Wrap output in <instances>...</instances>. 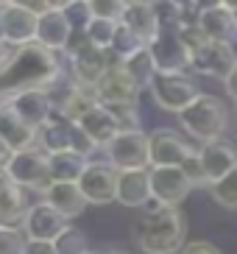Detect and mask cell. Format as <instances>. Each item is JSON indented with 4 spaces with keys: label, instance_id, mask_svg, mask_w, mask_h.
<instances>
[{
    "label": "cell",
    "instance_id": "42",
    "mask_svg": "<svg viewBox=\"0 0 237 254\" xmlns=\"http://www.w3.org/2000/svg\"><path fill=\"white\" fill-rule=\"evenodd\" d=\"M14 51H17L14 45H8L6 39H0V70H3V67L8 64V62H11V56H14Z\"/></svg>",
    "mask_w": 237,
    "mask_h": 254
},
{
    "label": "cell",
    "instance_id": "14",
    "mask_svg": "<svg viewBox=\"0 0 237 254\" xmlns=\"http://www.w3.org/2000/svg\"><path fill=\"white\" fill-rule=\"evenodd\" d=\"M67 226H70L67 218L61 212H56L48 201H39L34 207H28L25 218H22V229H25L28 240H51L53 243Z\"/></svg>",
    "mask_w": 237,
    "mask_h": 254
},
{
    "label": "cell",
    "instance_id": "36",
    "mask_svg": "<svg viewBox=\"0 0 237 254\" xmlns=\"http://www.w3.org/2000/svg\"><path fill=\"white\" fill-rule=\"evenodd\" d=\"M178 168L184 171V176L190 179V185H193V187H209V179H207V173H204V165H201L198 151H193L184 162L178 165Z\"/></svg>",
    "mask_w": 237,
    "mask_h": 254
},
{
    "label": "cell",
    "instance_id": "41",
    "mask_svg": "<svg viewBox=\"0 0 237 254\" xmlns=\"http://www.w3.org/2000/svg\"><path fill=\"white\" fill-rule=\"evenodd\" d=\"M223 0H193V11L201 14V11H212V8H221Z\"/></svg>",
    "mask_w": 237,
    "mask_h": 254
},
{
    "label": "cell",
    "instance_id": "15",
    "mask_svg": "<svg viewBox=\"0 0 237 254\" xmlns=\"http://www.w3.org/2000/svg\"><path fill=\"white\" fill-rule=\"evenodd\" d=\"M37 23L39 14L17 6V3H6V8H3V39L14 48L31 45V42H37Z\"/></svg>",
    "mask_w": 237,
    "mask_h": 254
},
{
    "label": "cell",
    "instance_id": "20",
    "mask_svg": "<svg viewBox=\"0 0 237 254\" xmlns=\"http://www.w3.org/2000/svg\"><path fill=\"white\" fill-rule=\"evenodd\" d=\"M42 195H45L42 201H48L56 212H61L67 221H70V218H78L89 204L87 198H84L78 182H51Z\"/></svg>",
    "mask_w": 237,
    "mask_h": 254
},
{
    "label": "cell",
    "instance_id": "24",
    "mask_svg": "<svg viewBox=\"0 0 237 254\" xmlns=\"http://www.w3.org/2000/svg\"><path fill=\"white\" fill-rule=\"evenodd\" d=\"M120 23L126 28H131L145 45H151L159 37V31H162V17H159L156 6H126Z\"/></svg>",
    "mask_w": 237,
    "mask_h": 254
},
{
    "label": "cell",
    "instance_id": "37",
    "mask_svg": "<svg viewBox=\"0 0 237 254\" xmlns=\"http://www.w3.org/2000/svg\"><path fill=\"white\" fill-rule=\"evenodd\" d=\"M64 14H67V20L73 23L75 31H84V25L92 20V8H89V0H73V3L64 8Z\"/></svg>",
    "mask_w": 237,
    "mask_h": 254
},
{
    "label": "cell",
    "instance_id": "25",
    "mask_svg": "<svg viewBox=\"0 0 237 254\" xmlns=\"http://www.w3.org/2000/svg\"><path fill=\"white\" fill-rule=\"evenodd\" d=\"M25 201H22V187L11 179L6 168H0V224H17L25 218Z\"/></svg>",
    "mask_w": 237,
    "mask_h": 254
},
{
    "label": "cell",
    "instance_id": "50",
    "mask_svg": "<svg viewBox=\"0 0 237 254\" xmlns=\"http://www.w3.org/2000/svg\"><path fill=\"white\" fill-rule=\"evenodd\" d=\"M235 134H237V104H235Z\"/></svg>",
    "mask_w": 237,
    "mask_h": 254
},
{
    "label": "cell",
    "instance_id": "17",
    "mask_svg": "<svg viewBox=\"0 0 237 254\" xmlns=\"http://www.w3.org/2000/svg\"><path fill=\"white\" fill-rule=\"evenodd\" d=\"M95 92L101 98V104H137L140 87L123 70V64H112L104 73V78L95 84Z\"/></svg>",
    "mask_w": 237,
    "mask_h": 254
},
{
    "label": "cell",
    "instance_id": "8",
    "mask_svg": "<svg viewBox=\"0 0 237 254\" xmlns=\"http://www.w3.org/2000/svg\"><path fill=\"white\" fill-rule=\"evenodd\" d=\"M6 171L11 173V179L20 187H28V190H39L45 193L48 185H51V168H48V154L42 148H25L17 151L11 162L6 165Z\"/></svg>",
    "mask_w": 237,
    "mask_h": 254
},
{
    "label": "cell",
    "instance_id": "47",
    "mask_svg": "<svg viewBox=\"0 0 237 254\" xmlns=\"http://www.w3.org/2000/svg\"><path fill=\"white\" fill-rule=\"evenodd\" d=\"M48 3H51V8H61V11H64V8L73 3V0H48Z\"/></svg>",
    "mask_w": 237,
    "mask_h": 254
},
{
    "label": "cell",
    "instance_id": "46",
    "mask_svg": "<svg viewBox=\"0 0 237 254\" xmlns=\"http://www.w3.org/2000/svg\"><path fill=\"white\" fill-rule=\"evenodd\" d=\"M159 0H126V6H156Z\"/></svg>",
    "mask_w": 237,
    "mask_h": 254
},
{
    "label": "cell",
    "instance_id": "32",
    "mask_svg": "<svg viewBox=\"0 0 237 254\" xmlns=\"http://www.w3.org/2000/svg\"><path fill=\"white\" fill-rule=\"evenodd\" d=\"M17 224H0V254H25L28 240Z\"/></svg>",
    "mask_w": 237,
    "mask_h": 254
},
{
    "label": "cell",
    "instance_id": "23",
    "mask_svg": "<svg viewBox=\"0 0 237 254\" xmlns=\"http://www.w3.org/2000/svg\"><path fill=\"white\" fill-rule=\"evenodd\" d=\"M78 126H81V131L89 137V140L95 142L98 148H106L115 137L120 134V126H118V120L112 118V112L106 109L104 104H98L92 106L87 115H84L81 120H78Z\"/></svg>",
    "mask_w": 237,
    "mask_h": 254
},
{
    "label": "cell",
    "instance_id": "9",
    "mask_svg": "<svg viewBox=\"0 0 237 254\" xmlns=\"http://www.w3.org/2000/svg\"><path fill=\"white\" fill-rule=\"evenodd\" d=\"M151 53L159 73H187L193 67V53L184 48V42L178 39L176 25H162L159 37L151 42Z\"/></svg>",
    "mask_w": 237,
    "mask_h": 254
},
{
    "label": "cell",
    "instance_id": "53",
    "mask_svg": "<svg viewBox=\"0 0 237 254\" xmlns=\"http://www.w3.org/2000/svg\"><path fill=\"white\" fill-rule=\"evenodd\" d=\"M235 23H237V11H235Z\"/></svg>",
    "mask_w": 237,
    "mask_h": 254
},
{
    "label": "cell",
    "instance_id": "52",
    "mask_svg": "<svg viewBox=\"0 0 237 254\" xmlns=\"http://www.w3.org/2000/svg\"><path fill=\"white\" fill-rule=\"evenodd\" d=\"M106 254H120V252H106Z\"/></svg>",
    "mask_w": 237,
    "mask_h": 254
},
{
    "label": "cell",
    "instance_id": "39",
    "mask_svg": "<svg viewBox=\"0 0 237 254\" xmlns=\"http://www.w3.org/2000/svg\"><path fill=\"white\" fill-rule=\"evenodd\" d=\"M25 254H56V243H51V240H28Z\"/></svg>",
    "mask_w": 237,
    "mask_h": 254
},
{
    "label": "cell",
    "instance_id": "44",
    "mask_svg": "<svg viewBox=\"0 0 237 254\" xmlns=\"http://www.w3.org/2000/svg\"><path fill=\"white\" fill-rule=\"evenodd\" d=\"M11 157H14V151H11L6 142L0 140V168H6V165L11 162Z\"/></svg>",
    "mask_w": 237,
    "mask_h": 254
},
{
    "label": "cell",
    "instance_id": "21",
    "mask_svg": "<svg viewBox=\"0 0 237 254\" xmlns=\"http://www.w3.org/2000/svg\"><path fill=\"white\" fill-rule=\"evenodd\" d=\"M151 176L148 168L142 171H118V204L140 209L151 201Z\"/></svg>",
    "mask_w": 237,
    "mask_h": 254
},
{
    "label": "cell",
    "instance_id": "4",
    "mask_svg": "<svg viewBox=\"0 0 237 254\" xmlns=\"http://www.w3.org/2000/svg\"><path fill=\"white\" fill-rule=\"evenodd\" d=\"M67 56H70V67H73V81L84 84V87H95L104 73L115 64L109 51H101L84 37V31H75L70 45H67Z\"/></svg>",
    "mask_w": 237,
    "mask_h": 254
},
{
    "label": "cell",
    "instance_id": "33",
    "mask_svg": "<svg viewBox=\"0 0 237 254\" xmlns=\"http://www.w3.org/2000/svg\"><path fill=\"white\" fill-rule=\"evenodd\" d=\"M53 243H56V254H89L87 238H84L75 226H67Z\"/></svg>",
    "mask_w": 237,
    "mask_h": 254
},
{
    "label": "cell",
    "instance_id": "35",
    "mask_svg": "<svg viewBox=\"0 0 237 254\" xmlns=\"http://www.w3.org/2000/svg\"><path fill=\"white\" fill-rule=\"evenodd\" d=\"M89 8H92V17H104V20L120 23L123 11H126V0H89Z\"/></svg>",
    "mask_w": 237,
    "mask_h": 254
},
{
    "label": "cell",
    "instance_id": "27",
    "mask_svg": "<svg viewBox=\"0 0 237 254\" xmlns=\"http://www.w3.org/2000/svg\"><path fill=\"white\" fill-rule=\"evenodd\" d=\"M87 157L75 151H59L48 154V168H51V182H78L81 173L87 171Z\"/></svg>",
    "mask_w": 237,
    "mask_h": 254
},
{
    "label": "cell",
    "instance_id": "30",
    "mask_svg": "<svg viewBox=\"0 0 237 254\" xmlns=\"http://www.w3.org/2000/svg\"><path fill=\"white\" fill-rule=\"evenodd\" d=\"M115 34H118V23L115 20H104V17H92L87 25H84V37L92 42L101 51H109L112 42H115Z\"/></svg>",
    "mask_w": 237,
    "mask_h": 254
},
{
    "label": "cell",
    "instance_id": "43",
    "mask_svg": "<svg viewBox=\"0 0 237 254\" xmlns=\"http://www.w3.org/2000/svg\"><path fill=\"white\" fill-rule=\"evenodd\" d=\"M223 84H226V92H229V98H235V104H237V67L232 70V75H229Z\"/></svg>",
    "mask_w": 237,
    "mask_h": 254
},
{
    "label": "cell",
    "instance_id": "31",
    "mask_svg": "<svg viewBox=\"0 0 237 254\" xmlns=\"http://www.w3.org/2000/svg\"><path fill=\"white\" fill-rule=\"evenodd\" d=\"M209 193H212L215 204H221L223 209H237V168L226 173L221 182H215L209 187Z\"/></svg>",
    "mask_w": 237,
    "mask_h": 254
},
{
    "label": "cell",
    "instance_id": "54",
    "mask_svg": "<svg viewBox=\"0 0 237 254\" xmlns=\"http://www.w3.org/2000/svg\"><path fill=\"white\" fill-rule=\"evenodd\" d=\"M89 254H92V252H89Z\"/></svg>",
    "mask_w": 237,
    "mask_h": 254
},
{
    "label": "cell",
    "instance_id": "49",
    "mask_svg": "<svg viewBox=\"0 0 237 254\" xmlns=\"http://www.w3.org/2000/svg\"><path fill=\"white\" fill-rule=\"evenodd\" d=\"M3 8L6 6H0V39H3Z\"/></svg>",
    "mask_w": 237,
    "mask_h": 254
},
{
    "label": "cell",
    "instance_id": "6",
    "mask_svg": "<svg viewBox=\"0 0 237 254\" xmlns=\"http://www.w3.org/2000/svg\"><path fill=\"white\" fill-rule=\"evenodd\" d=\"M151 95H154L159 109L181 115L201 92H198V84L193 81V75H187V73H156V78L151 81Z\"/></svg>",
    "mask_w": 237,
    "mask_h": 254
},
{
    "label": "cell",
    "instance_id": "13",
    "mask_svg": "<svg viewBox=\"0 0 237 254\" xmlns=\"http://www.w3.org/2000/svg\"><path fill=\"white\" fill-rule=\"evenodd\" d=\"M148 148H151V165L154 168H178V165L193 154V145L181 134L171 131V128H156V131H151Z\"/></svg>",
    "mask_w": 237,
    "mask_h": 254
},
{
    "label": "cell",
    "instance_id": "45",
    "mask_svg": "<svg viewBox=\"0 0 237 254\" xmlns=\"http://www.w3.org/2000/svg\"><path fill=\"white\" fill-rule=\"evenodd\" d=\"M168 6L176 11H193V0H168Z\"/></svg>",
    "mask_w": 237,
    "mask_h": 254
},
{
    "label": "cell",
    "instance_id": "38",
    "mask_svg": "<svg viewBox=\"0 0 237 254\" xmlns=\"http://www.w3.org/2000/svg\"><path fill=\"white\" fill-rule=\"evenodd\" d=\"M181 254H221V252L212 243H207V240H193V243H187L181 249Z\"/></svg>",
    "mask_w": 237,
    "mask_h": 254
},
{
    "label": "cell",
    "instance_id": "22",
    "mask_svg": "<svg viewBox=\"0 0 237 254\" xmlns=\"http://www.w3.org/2000/svg\"><path fill=\"white\" fill-rule=\"evenodd\" d=\"M201 157V165H204V173L209 179V187L221 182L226 173H232L237 168V154L229 142L223 140H215V142H204V148L198 151Z\"/></svg>",
    "mask_w": 237,
    "mask_h": 254
},
{
    "label": "cell",
    "instance_id": "12",
    "mask_svg": "<svg viewBox=\"0 0 237 254\" xmlns=\"http://www.w3.org/2000/svg\"><path fill=\"white\" fill-rule=\"evenodd\" d=\"M84 198L89 204H112L118 201V168L101 162H89L78 179Z\"/></svg>",
    "mask_w": 237,
    "mask_h": 254
},
{
    "label": "cell",
    "instance_id": "40",
    "mask_svg": "<svg viewBox=\"0 0 237 254\" xmlns=\"http://www.w3.org/2000/svg\"><path fill=\"white\" fill-rule=\"evenodd\" d=\"M11 3H17V6L28 8V11H34V14H45L48 8H51V3L48 0H11Z\"/></svg>",
    "mask_w": 237,
    "mask_h": 254
},
{
    "label": "cell",
    "instance_id": "48",
    "mask_svg": "<svg viewBox=\"0 0 237 254\" xmlns=\"http://www.w3.org/2000/svg\"><path fill=\"white\" fill-rule=\"evenodd\" d=\"M223 6L232 8V11H237V0H223Z\"/></svg>",
    "mask_w": 237,
    "mask_h": 254
},
{
    "label": "cell",
    "instance_id": "18",
    "mask_svg": "<svg viewBox=\"0 0 237 254\" xmlns=\"http://www.w3.org/2000/svg\"><path fill=\"white\" fill-rule=\"evenodd\" d=\"M8 106L17 112V118H22L34 128H42L53 118V112H56V104H53V98L48 90H25L11 98Z\"/></svg>",
    "mask_w": 237,
    "mask_h": 254
},
{
    "label": "cell",
    "instance_id": "5",
    "mask_svg": "<svg viewBox=\"0 0 237 254\" xmlns=\"http://www.w3.org/2000/svg\"><path fill=\"white\" fill-rule=\"evenodd\" d=\"M39 145H42L45 154H59V151H75L81 157H89L92 151L98 148L95 142L89 140L81 131L78 123L61 118L59 112H53V118L39 128Z\"/></svg>",
    "mask_w": 237,
    "mask_h": 254
},
{
    "label": "cell",
    "instance_id": "34",
    "mask_svg": "<svg viewBox=\"0 0 237 254\" xmlns=\"http://www.w3.org/2000/svg\"><path fill=\"white\" fill-rule=\"evenodd\" d=\"M112 112V118L118 120L120 131H140V112L137 104H104Z\"/></svg>",
    "mask_w": 237,
    "mask_h": 254
},
{
    "label": "cell",
    "instance_id": "29",
    "mask_svg": "<svg viewBox=\"0 0 237 254\" xmlns=\"http://www.w3.org/2000/svg\"><path fill=\"white\" fill-rule=\"evenodd\" d=\"M140 48H145V42H142L131 28L118 23V34H115V42H112V48H109L112 62H115V64H123V62H126L131 53H137Z\"/></svg>",
    "mask_w": 237,
    "mask_h": 254
},
{
    "label": "cell",
    "instance_id": "10",
    "mask_svg": "<svg viewBox=\"0 0 237 254\" xmlns=\"http://www.w3.org/2000/svg\"><path fill=\"white\" fill-rule=\"evenodd\" d=\"M148 176H151V195L162 207H178L193 190V185H190V179L184 176L181 168H148Z\"/></svg>",
    "mask_w": 237,
    "mask_h": 254
},
{
    "label": "cell",
    "instance_id": "28",
    "mask_svg": "<svg viewBox=\"0 0 237 254\" xmlns=\"http://www.w3.org/2000/svg\"><path fill=\"white\" fill-rule=\"evenodd\" d=\"M123 70H126L128 75H131L134 81H137V87H151V81L156 78V73H159V67H156L154 62V53H151V48H140L137 53H131L126 62H123Z\"/></svg>",
    "mask_w": 237,
    "mask_h": 254
},
{
    "label": "cell",
    "instance_id": "3",
    "mask_svg": "<svg viewBox=\"0 0 237 254\" xmlns=\"http://www.w3.org/2000/svg\"><path fill=\"white\" fill-rule=\"evenodd\" d=\"M178 120H181V128L190 137H195L201 142H215L229 128V109L221 98L201 92L193 104L178 115Z\"/></svg>",
    "mask_w": 237,
    "mask_h": 254
},
{
    "label": "cell",
    "instance_id": "7",
    "mask_svg": "<svg viewBox=\"0 0 237 254\" xmlns=\"http://www.w3.org/2000/svg\"><path fill=\"white\" fill-rule=\"evenodd\" d=\"M109 165L118 171H142L151 165V148L145 131H120L106 145Z\"/></svg>",
    "mask_w": 237,
    "mask_h": 254
},
{
    "label": "cell",
    "instance_id": "51",
    "mask_svg": "<svg viewBox=\"0 0 237 254\" xmlns=\"http://www.w3.org/2000/svg\"><path fill=\"white\" fill-rule=\"evenodd\" d=\"M6 3H11V0H0V6H6Z\"/></svg>",
    "mask_w": 237,
    "mask_h": 254
},
{
    "label": "cell",
    "instance_id": "19",
    "mask_svg": "<svg viewBox=\"0 0 237 254\" xmlns=\"http://www.w3.org/2000/svg\"><path fill=\"white\" fill-rule=\"evenodd\" d=\"M0 140L17 154V151H25V148L37 145L39 128L28 126L22 118H17V112L8 104H0Z\"/></svg>",
    "mask_w": 237,
    "mask_h": 254
},
{
    "label": "cell",
    "instance_id": "1",
    "mask_svg": "<svg viewBox=\"0 0 237 254\" xmlns=\"http://www.w3.org/2000/svg\"><path fill=\"white\" fill-rule=\"evenodd\" d=\"M61 75V62L56 51H48L39 42L14 51L11 62L0 70V104H8L25 90H51Z\"/></svg>",
    "mask_w": 237,
    "mask_h": 254
},
{
    "label": "cell",
    "instance_id": "2",
    "mask_svg": "<svg viewBox=\"0 0 237 254\" xmlns=\"http://www.w3.org/2000/svg\"><path fill=\"white\" fill-rule=\"evenodd\" d=\"M184 215L178 207L159 204L137 224V246L145 254H178L184 249Z\"/></svg>",
    "mask_w": 237,
    "mask_h": 254
},
{
    "label": "cell",
    "instance_id": "16",
    "mask_svg": "<svg viewBox=\"0 0 237 254\" xmlns=\"http://www.w3.org/2000/svg\"><path fill=\"white\" fill-rule=\"evenodd\" d=\"M75 28L73 23L67 20V14L61 8H48L45 14H39V23H37V42L45 45L48 51H56V53H64L70 39H73Z\"/></svg>",
    "mask_w": 237,
    "mask_h": 254
},
{
    "label": "cell",
    "instance_id": "11",
    "mask_svg": "<svg viewBox=\"0 0 237 254\" xmlns=\"http://www.w3.org/2000/svg\"><path fill=\"white\" fill-rule=\"evenodd\" d=\"M235 67H237V53L235 45H229V42H212L209 39L207 45L193 53V70L201 75H209V78L226 81Z\"/></svg>",
    "mask_w": 237,
    "mask_h": 254
},
{
    "label": "cell",
    "instance_id": "26",
    "mask_svg": "<svg viewBox=\"0 0 237 254\" xmlns=\"http://www.w3.org/2000/svg\"><path fill=\"white\" fill-rule=\"evenodd\" d=\"M198 25L204 28V34H207L212 42H235L237 37V23H235V11L226 6L221 8H212V11H201L198 17Z\"/></svg>",
    "mask_w": 237,
    "mask_h": 254
}]
</instances>
